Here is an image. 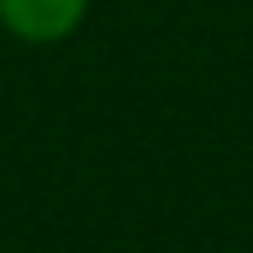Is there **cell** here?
<instances>
[{
  "label": "cell",
  "instance_id": "6da1fadb",
  "mask_svg": "<svg viewBox=\"0 0 253 253\" xmlns=\"http://www.w3.org/2000/svg\"><path fill=\"white\" fill-rule=\"evenodd\" d=\"M89 0H0V19L28 42H56L84 19Z\"/></svg>",
  "mask_w": 253,
  "mask_h": 253
}]
</instances>
